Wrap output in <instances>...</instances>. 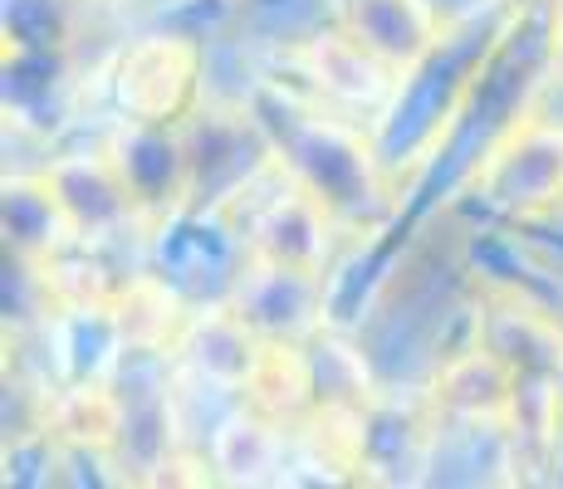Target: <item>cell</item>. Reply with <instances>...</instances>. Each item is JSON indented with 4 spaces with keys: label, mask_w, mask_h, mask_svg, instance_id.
Instances as JSON below:
<instances>
[{
    "label": "cell",
    "mask_w": 563,
    "mask_h": 489,
    "mask_svg": "<svg viewBox=\"0 0 563 489\" xmlns=\"http://www.w3.org/2000/svg\"><path fill=\"white\" fill-rule=\"evenodd\" d=\"M251 108L275 143L279 167L319 196L339 225L363 231V225H383L393 215L397 196L387 187L383 147L367 143L358 127L279 89H265Z\"/></svg>",
    "instance_id": "cell-1"
},
{
    "label": "cell",
    "mask_w": 563,
    "mask_h": 489,
    "mask_svg": "<svg viewBox=\"0 0 563 489\" xmlns=\"http://www.w3.org/2000/svg\"><path fill=\"white\" fill-rule=\"evenodd\" d=\"M471 191L490 211L515 215V221H539V215L559 211L563 205V123H549L539 113H519L471 167Z\"/></svg>",
    "instance_id": "cell-2"
},
{
    "label": "cell",
    "mask_w": 563,
    "mask_h": 489,
    "mask_svg": "<svg viewBox=\"0 0 563 489\" xmlns=\"http://www.w3.org/2000/svg\"><path fill=\"white\" fill-rule=\"evenodd\" d=\"M201 49L187 35H143L113 69V98L137 123H181L197 108Z\"/></svg>",
    "instance_id": "cell-3"
},
{
    "label": "cell",
    "mask_w": 563,
    "mask_h": 489,
    "mask_svg": "<svg viewBox=\"0 0 563 489\" xmlns=\"http://www.w3.org/2000/svg\"><path fill=\"white\" fill-rule=\"evenodd\" d=\"M231 303L265 343H305L323 329V285L305 269L269 265L245 249V265L231 279Z\"/></svg>",
    "instance_id": "cell-4"
},
{
    "label": "cell",
    "mask_w": 563,
    "mask_h": 489,
    "mask_svg": "<svg viewBox=\"0 0 563 489\" xmlns=\"http://www.w3.org/2000/svg\"><path fill=\"white\" fill-rule=\"evenodd\" d=\"M103 147L153 221L191 205V152H187V137H181V123H137V118H123V127Z\"/></svg>",
    "instance_id": "cell-5"
},
{
    "label": "cell",
    "mask_w": 563,
    "mask_h": 489,
    "mask_svg": "<svg viewBox=\"0 0 563 489\" xmlns=\"http://www.w3.org/2000/svg\"><path fill=\"white\" fill-rule=\"evenodd\" d=\"M45 177H49V187L59 191L79 241H108V235L128 231V225H137V221H153V215L143 211V201L133 196V187L123 181L118 162L108 157V147L49 162Z\"/></svg>",
    "instance_id": "cell-6"
},
{
    "label": "cell",
    "mask_w": 563,
    "mask_h": 489,
    "mask_svg": "<svg viewBox=\"0 0 563 489\" xmlns=\"http://www.w3.org/2000/svg\"><path fill=\"white\" fill-rule=\"evenodd\" d=\"M333 225L339 221L329 215V205L285 171L279 191L260 205V215L251 221V231H245L251 235L245 249L260 255V259H269V265L323 275V265H329V245H333Z\"/></svg>",
    "instance_id": "cell-7"
},
{
    "label": "cell",
    "mask_w": 563,
    "mask_h": 489,
    "mask_svg": "<svg viewBox=\"0 0 563 489\" xmlns=\"http://www.w3.org/2000/svg\"><path fill=\"white\" fill-rule=\"evenodd\" d=\"M339 20L353 40H363L402 79L411 69H421L431 49L446 40V25H441L431 0H343Z\"/></svg>",
    "instance_id": "cell-8"
},
{
    "label": "cell",
    "mask_w": 563,
    "mask_h": 489,
    "mask_svg": "<svg viewBox=\"0 0 563 489\" xmlns=\"http://www.w3.org/2000/svg\"><path fill=\"white\" fill-rule=\"evenodd\" d=\"M299 64H305V74L319 84V93L343 108H387V103H397V89H402V74L387 59H377V54L367 49L363 40H353L343 25L305 40Z\"/></svg>",
    "instance_id": "cell-9"
},
{
    "label": "cell",
    "mask_w": 563,
    "mask_h": 489,
    "mask_svg": "<svg viewBox=\"0 0 563 489\" xmlns=\"http://www.w3.org/2000/svg\"><path fill=\"white\" fill-rule=\"evenodd\" d=\"M525 377L505 363L495 347H471V353L451 357L431 382V407L437 416L451 421H471V426H500L515 416V401Z\"/></svg>",
    "instance_id": "cell-10"
},
{
    "label": "cell",
    "mask_w": 563,
    "mask_h": 489,
    "mask_svg": "<svg viewBox=\"0 0 563 489\" xmlns=\"http://www.w3.org/2000/svg\"><path fill=\"white\" fill-rule=\"evenodd\" d=\"M79 241L69 211H64L59 191L49 187V177H10L5 181V249L15 255V265H49L64 249Z\"/></svg>",
    "instance_id": "cell-11"
},
{
    "label": "cell",
    "mask_w": 563,
    "mask_h": 489,
    "mask_svg": "<svg viewBox=\"0 0 563 489\" xmlns=\"http://www.w3.org/2000/svg\"><path fill=\"white\" fill-rule=\"evenodd\" d=\"M260 343L265 338H260L231 303H216V309H201L187 319V329H181V338H177V353L197 367L206 382L241 391L255 367Z\"/></svg>",
    "instance_id": "cell-12"
},
{
    "label": "cell",
    "mask_w": 563,
    "mask_h": 489,
    "mask_svg": "<svg viewBox=\"0 0 563 489\" xmlns=\"http://www.w3.org/2000/svg\"><path fill=\"white\" fill-rule=\"evenodd\" d=\"M128 426V401L103 377H84L54 391L45 407V436L74 451H113Z\"/></svg>",
    "instance_id": "cell-13"
},
{
    "label": "cell",
    "mask_w": 563,
    "mask_h": 489,
    "mask_svg": "<svg viewBox=\"0 0 563 489\" xmlns=\"http://www.w3.org/2000/svg\"><path fill=\"white\" fill-rule=\"evenodd\" d=\"M313 387H319V377H313V363L305 357V347L299 343H260L255 367H251V377H245L241 397L251 411L285 426V421H299L319 407V391Z\"/></svg>",
    "instance_id": "cell-14"
},
{
    "label": "cell",
    "mask_w": 563,
    "mask_h": 489,
    "mask_svg": "<svg viewBox=\"0 0 563 489\" xmlns=\"http://www.w3.org/2000/svg\"><path fill=\"white\" fill-rule=\"evenodd\" d=\"M481 343L495 347L519 377H549V382L563 377V329L534 309H519V303L490 309Z\"/></svg>",
    "instance_id": "cell-15"
},
{
    "label": "cell",
    "mask_w": 563,
    "mask_h": 489,
    "mask_svg": "<svg viewBox=\"0 0 563 489\" xmlns=\"http://www.w3.org/2000/svg\"><path fill=\"white\" fill-rule=\"evenodd\" d=\"M279 460H285V431L260 411L225 421L211 445V465L225 480H265L269 470H279Z\"/></svg>",
    "instance_id": "cell-16"
},
{
    "label": "cell",
    "mask_w": 563,
    "mask_h": 489,
    "mask_svg": "<svg viewBox=\"0 0 563 489\" xmlns=\"http://www.w3.org/2000/svg\"><path fill=\"white\" fill-rule=\"evenodd\" d=\"M549 49L563 64V0H554V25H549Z\"/></svg>",
    "instance_id": "cell-17"
}]
</instances>
